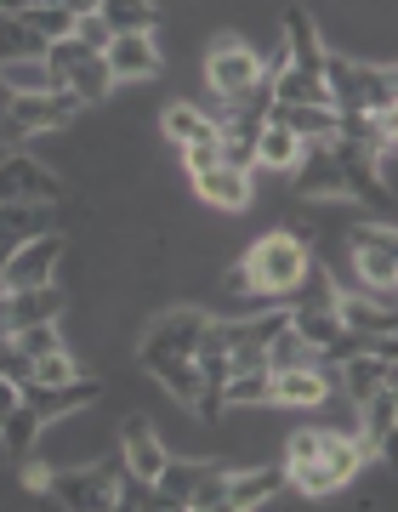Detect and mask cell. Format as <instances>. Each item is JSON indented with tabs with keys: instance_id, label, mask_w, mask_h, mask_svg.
<instances>
[{
	"instance_id": "6da1fadb",
	"label": "cell",
	"mask_w": 398,
	"mask_h": 512,
	"mask_svg": "<svg viewBox=\"0 0 398 512\" xmlns=\"http://www.w3.org/2000/svg\"><path fill=\"white\" fill-rule=\"evenodd\" d=\"M205 319H211V313L199 308V302H171V308H160L148 319V330L137 336V365H143L182 410H194V404L205 399V382H199V365H194Z\"/></svg>"
},
{
	"instance_id": "7a4b0ae2",
	"label": "cell",
	"mask_w": 398,
	"mask_h": 512,
	"mask_svg": "<svg viewBox=\"0 0 398 512\" xmlns=\"http://www.w3.org/2000/svg\"><path fill=\"white\" fill-rule=\"evenodd\" d=\"M325 92H330V109L342 114V120H353V114H393L398 74L387 69V63L325 52Z\"/></svg>"
},
{
	"instance_id": "3957f363",
	"label": "cell",
	"mask_w": 398,
	"mask_h": 512,
	"mask_svg": "<svg viewBox=\"0 0 398 512\" xmlns=\"http://www.w3.org/2000/svg\"><path fill=\"white\" fill-rule=\"evenodd\" d=\"M245 262V274H251V285L262 296H273V302H285L296 285H302V274H308V239L296 234V228H268L262 239H251V251L239 256Z\"/></svg>"
},
{
	"instance_id": "277c9868",
	"label": "cell",
	"mask_w": 398,
	"mask_h": 512,
	"mask_svg": "<svg viewBox=\"0 0 398 512\" xmlns=\"http://www.w3.org/2000/svg\"><path fill=\"white\" fill-rule=\"evenodd\" d=\"M120 456H103V461H86V467H52L46 478V507H69V512H103V507H120Z\"/></svg>"
},
{
	"instance_id": "5b68a950",
	"label": "cell",
	"mask_w": 398,
	"mask_h": 512,
	"mask_svg": "<svg viewBox=\"0 0 398 512\" xmlns=\"http://www.w3.org/2000/svg\"><path fill=\"white\" fill-rule=\"evenodd\" d=\"M63 200H69V183H63L57 165H46L40 154H23V148L0 154V205H63Z\"/></svg>"
},
{
	"instance_id": "8992f818",
	"label": "cell",
	"mask_w": 398,
	"mask_h": 512,
	"mask_svg": "<svg viewBox=\"0 0 398 512\" xmlns=\"http://www.w3.org/2000/svg\"><path fill=\"white\" fill-rule=\"evenodd\" d=\"M69 256V239L46 228V234H29L18 251L0 262V291H35V285H57V268Z\"/></svg>"
},
{
	"instance_id": "52a82bcc",
	"label": "cell",
	"mask_w": 398,
	"mask_h": 512,
	"mask_svg": "<svg viewBox=\"0 0 398 512\" xmlns=\"http://www.w3.org/2000/svg\"><path fill=\"white\" fill-rule=\"evenodd\" d=\"M256 80H262V52H256L245 35H217L211 40V52H205V86L222 97V103H234L239 92H251Z\"/></svg>"
},
{
	"instance_id": "ba28073f",
	"label": "cell",
	"mask_w": 398,
	"mask_h": 512,
	"mask_svg": "<svg viewBox=\"0 0 398 512\" xmlns=\"http://www.w3.org/2000/svg\"><path fill=\"white\" fill-rule=\"evenodd\" d=\"M80 103L69 92H18L6 97V120L18 126V137H52V131H69L80 120Z\"/></svg>"
},
{
	"instance_id": "9c48e42d",
	"label": "cell",
	"mask_w": 398,
	"mask_h": 512,
	"mask_svg": "<svg viewBox=\"0 0 398 512\" xmlns=\"http://www.w3.org/2000/svg\"><path fill=\"white\" fill-rule=\"evenodd\" d=\"M165 461H171V444L160 439V427H154L148 416H131L126 427H120V467H126V478L154 484Z\"/></svg>"
},
{
	"instance_id": "30bf717a",
	"label": "cell",
	"mask_w": 398,
	"mask_h": 512,
	"mask_svg": "<svg viewBox=\"0 0 398 512\" xmlns=\"http://www.w3.org/2000/svg\"><path fill=\"white\" fill-rule=\"evenodd\" d=\"M103 63H109L114 86H148L154 74L165 69V52L154 35H114L103 46Z\"/></svg>"
},
{
	"instance_id": "8fae6325",
	"label": "cell",
	"mask_w": 398,
	"mask_h": 512,
	"mask_svg": "<svg viewBox=\"0 0 398 512\" xmlns=\"http://www.w3.org/2000/svg\"><path fill=\"white\" fill-rule=\"evenodd\" d=\"M330 387H336V370L325 359L319 365H296V370H273L268 404H279V410H319Z\"/></svg>"
},
{
	"instance_id": "7c38bea8",
	"label": "cell",
	"mask_w": 398,
	"mask_h": 512,
	"mask_svg": "<svg viewBox=\"0 0 398 512\" xmlns=\"http://www.w3.org/2000/svg\"><path fill=\"white\" fill-rule=\"evenodd\" d=\"M194 194L205 205L228 211V217H239V211H251L256 205V177L251 171H239V165H211L205 177H194Z\"/></svg>"
},
{
	"instance_id": "4fadbf2b",
	"label": "cell",
	"mask_w": 398,
	"mask_h": 512,
	"mask_svg": "<svg viewBox=\"0 0 398 512\" xmlns=\"http://www.w3.org/2000/svg\"><path fill=\"white\" fill-rule=\"evenodd\" d=\"M296 160H302V137H296L279 114H268V120H262V137H256L251 177H290V171H296Z\"/></svg>"
},
{
	"instance_id": "5bb4252c",
	"label": "cell",
	"mask_w": 398,
	"mask_h": 512,
	"mask_svg": "<svg viewBox=\"0 0 398 512\" xmlns=\"http://www.w3.org/2000/svg\"><path fill=\"white\" fill-rule=\"evenodd\" d=\"M393 421H398V387H376L370 399H359V444L364 456H387L393 444Z\"/></svg>"
},
{
	"instance_id": "9a60e30c",
	"label": "cell",
	"mask_w": 398,
	"mask_h": 512,
	"mask_svg": "<svg viewBox=\"0 0 398 512\" xmlns=\"http://www.w3.org/2000/svg\"><path fill=\"white\" fill-rule=\"evenodd\" d=\"M336 393H347V399L359 404V399H370L376 387H387L393 382V359H381V353H347V359H336Z\"/></svg>"
},
{
	"instance_id": "2e32d148",
	"label": "cell",
	"mask_w": 398,
	"mask_h": 512,
	"mask_svg": "<svg viewBox=\"0 0 398 512\" xmlns=\"http://www.w3.org/2000/svg\"><path fill=\"white\" fill-rule=\"evenodd\" d=\"M325 35H319V23H313L308 6H290L285 12V57L296 63V69H308V74H325Z\"/></svg>"
},
{
	"instance_id": "e0dca14e",
	"label": "cell",
	"mask_w": 398,
	"mask_h": 512,
	"mask_svg": "<svg viewBox=\"0 0 398 512\" xmlns=\"http://www.w3.org/2000/svg\"><path fill=\"white\" fill-rule=\"evenodd\" d=\"M279 495H285V467H239V473H228V512L268 507Z\"/></svg>"
},
{
	"instance_id": "ac0fdd59",
	"label": "cell",
	"mask_w": 398,
	"mask_h": 512,
	"mask_svg": "<svg viewBox=\"0 0 398 512\" xmlns=\"http://www.w3.org/2000/svg\"><path fill=\"white\" fill-rule=\"evenodd\" d=\"M63 291L57 285H35V291H6V336L23 325H40V319H63Z\"/></svg>"
},
{
	"instance_id": "d6986e66",
	"label": "cell",
	"mask_w": 398,
	"mask_h": 512,
	"mask_svg": "<svg viewBox=\"0 0 398 512\" xmlns=\"http://www.w3.org/2000/svg\"><path fill=\"white\" fill-rule=\"evenodd\" d=\"M63 92L80 103V109H97V103H109L120 86H114V74H109V63H103V52L97 57H80L69 74H63Z\"/></svg>"
},
{
	"instance_id": "ffe728a7",
	"label": "cell",
	"mask_w": 398,
	"mask_h": 512,
	"mask_svg": "<svg viewBox=\"0 0 398 512\" xmlns=\"http://www.w3.org/2000/svg\"><path fill=\"white\" fill-rule=\"evenodd\" d=\"M46 228H52V205H0V262L29 234H46Z\"/></svg>"
},
{
	"instance_id": "44dd1931",
	"label": "cell",
	"mask_w": 398,
	"mask_h": 512,
	"mask_svg": "<svg viewBox=\"0 0 398 512\" xmlns=\"http://www.w3.org/2000/svg\"><path fill=\"white\" fill-rule=\"evenodd\" d=\"M160 131L171 137V148H188V143L217 137V120L199 109V103H171V109H160Z\"/></svg>"
},
{
	"instance_id": "7402d4cb",
	"label": "cell",
	"mask_w": 398,
	"mask_h": 512,
	"mask_svg": "<svg viewBox=\"0 0 398 512\" xmlns=\"http://www.w3.org/2000/svg\"><path fill=\"white\" fill-rule=\"evenodd\" d=\"M97 18L109 23V35H154L160 6L154 0H97Z\"/></svg>"
},
{
	"instance_id": "603a6c76",
	"label": "cell",
	"mask_w": 398,
	"mask_h": 512,
	"mask_svg": "<svg viewBox=\"0 0 398 512\" xmlns=\"http://www.w3.org/2000/svg\"><path fill=\"white\" fill-rule=\"evenodd\" d=\"M273 114H279L302 143H325V137L342 131V114L330 109V103H290V109H273Z\"/></svg>"
},
{
	"instance_id": "cb8c5ba5",
	"label": "cell",
	"mask_w": 398,
	"mask_h": 512,
	"mask_svg": "<svg viewBox=\"0 0 398 512\" xmlns=\"http://www.w3.org/2000/svg\"><path fill=\"white\" fill-rule=\"evenodd\" d=\"M268 387H273V370L256 365V370H234L222 382V410H268Z\"/></svg>"
},
{
	"instance_id": "d4e9b609",
	"label": "cell",
	"mask_w": 398,
	"mask_h": 512,
	"mask_svg": "<svg viewBox=\"0 0 398 512\" xmlns=\"http://www.w3.org/2000/svg\"><path fill=\"white\" fill-rule=\"evenodd\" d=\"M262 359H268V370H296V365H319V353L308 348V336H302V330L290 325H279L268 336V342H262Z\"/></svg>"
},
{
	"instance_id": "484cf974",
	"label": "cell",
	"mask_w": 398,
	"mask_h": 512,
	"mask_svg": "<svg viewBox=\"0 0 398 512\" xmlns=\"http://www.w3.org/2000/svg\"><path fill=\"white\" fill-rule=\"evenodd\" d=\"M0 86H6V97H18V92H57L52 63H46V57H6V63H0Z\"/></svg>"
},
{
	"instance_id": "4316f807",
	"label": "cell",
	"mask_w": 398,
	"mask_h": 512,
	"mask_svg": "<svg viewBox=\"0 0 398 512\" xmlns=\"http://www.w3.org/2000/svg\"><path fill=\"white\" fill-rule=\"evenodd\" d=\"M12 348L35 365V359H46V353H57V348H69L63 342V319H40V325H23V330H12Z\"/></svg>"
},
{
	"instance_id": "83f0119b",
	"label": "cell",
	"mask_w": 398,
	"mask_h": 512,
	"mask_svg": "<svg viewBox=\"0 0 398 512\" xmlns=\"http://www.w3.org/2000/svg\"><path fill=\"white\" fill-rule=\"evenodd\" d=\"M23 23H29L46 46L63 40V35H74V12L69 6H57V0H29V6H23Z\"/></svg>"
},
{
	"instance_id": "f1b7e54d",
	"label": "cell",
	"mask_w": 398,
	"mask_h": 512,
	"mask_svg": "<svg viewBox=\"0 0 398 512\" xmlns=\"http://www.w3.org/2000/svg\"><path fill=\"white\" fill-rule=\"evenodd\" d=\"M6 57H46V40L23 23V12H0V63Z\"/></svg>"
},
{
	"instance_id": "f546056e",
	"label": "cell",
	"mask_w": 398,
	"mask_h": 512,
	"mask_svg": "<svg viewBox=\"0 0 398 512\" xmlns=\"http://www.w3.org/2000/svg\"><path fill=\"white\" fill-rule=\"evenodd\" d=\"M91 365H80L69 348H57V353H46V359H35L29 365V382L35 387H57V382H74V376H86Z\"/></svg>"
},
{
	"instance_id": "4dcf8cb0",
	"label": "cell",
	"mask_w": 398,
	"mask_h": 512,
	"mask_svg": "<svg viewBox=\"0 0 398 512\" xmlns=\"http://www.w3.org/2000/svg\"><path fill=\"white\" fill-rule=\"evenodd\" d=\"M217 507H228V473L211 461V467L199 473V484H194V495H188V507L182 512H217Z\"/></svg>"
},
{
	"instance_id": "1f68e13d",
	"label": "cell",
	"mask_w": 398,
	"mask_h": 512,
	"mask_svg": "<svg viewBox=\"0 0 398 512\" xmlns=\"http://www.w3.org/2000/svg\"><path fill=\"white\" fill-rule=\"evenodd\" d=\"M319 444H325V427H296L285 439V461L279 467H302V461H313L319 456Z\"/></svg>"
},
{
	"instance_id": "d6a6232c",
	"label": "cell",
	"mask_w": 398,
	"mask_h": 512,
	"mask_svg": "<svg viewBox=\"0 0 398 512\" xmlns=\"http://www.w3.org/2000/svg\"><path fill=\"white\" fill-rule=\"evenodd\" d=\"M177 154H182V171H188V177H205L211 165H222L217 137H205V143H188V148H177Z\"/></svg>"
},
{
	"instance_id": "836d02e7",
	"label": "cell",
	"mask_w": 398,
	"mask_h": 512,
	"mask_svg": "<svg viewBox=\"0 0 398 512\" xmlns=\"http://www.w3.org/2000/svg\"><path fill=\"white\" fill-rule=\"evenodd\" d=\"M74 40H80L86 52H103L114 35H109V23L97 18V12H74Z\"/></svg>"
},
{
	"instance_id": "e575fe53",
	"label": "cell",
	"mask_w": 398,
	"mask_h": 512,
	"mask_svg": "<svg viewBox=\"0 0 398 512\" xmlns=\"http://www.w3.org/2000/svg\"><path fill=\"white\" fill-rule=\"evenodd\" d=\"M18 399H23V382H12V376L0 370V421H6L12 410H18Z\"/></svg>"
},
{
	"instance_id": "d590c367",
	"label": "cell",
	"mask_w": 398,
	"mask_h": 512,
	"mask_svg": "<svg viewBox=\"0 0 398 512\" xmlns=\"http://www.w3.org/2000/svg\"><path fill=\"white\" fill-rule=\"evenodd\" d=\"M23 6H29V0H0V12H23Z\"/></svg>"
},
{
	"instance_id": "8d00e7d4",
	"label": "cell",
	"mask_w": 398,
	"mask_h": 512,
	"mask_svg": "<svg viewBox=\"0 0 398 512\" xmlns=\"http://www.w3.org/2000/svg\"><path fill=\"white\" fill-rule=\"evenodd\" d=\"M0 336H6V291H0Z\"/></svg>"
},
{
	"instance_id": "74e56055",
	"label": "cell",
	"mask_w": 398,
	"mask_h": 512,
	"mask_svg": "<svg viewBox=\"0 0 398 512\" xmlns=\"http://www.w3.org/2000/svg\"><path fill=\"white\" fill-rule=\"evenodd\" d=\"M0 456H6V444H0Z\"/></svg>"
}]
</instances>
